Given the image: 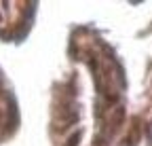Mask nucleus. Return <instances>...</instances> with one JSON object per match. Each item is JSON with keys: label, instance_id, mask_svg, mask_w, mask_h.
<instances>
[{"label": "nucleus", "instance_id": "nucleus-1", "mask_svg": "<svg viewBox=\"0 0 152 146\" xmlns=\"http://www.w3.org/2000/svg\"><path fill=\"white\" fill-rule=\"evenodd\" d=\"M78 140H80V131H76V134L68 140V146H76V144H78Z\"/></svg>", "mask_w": 152, "mask_h": 146}]
</instances>
